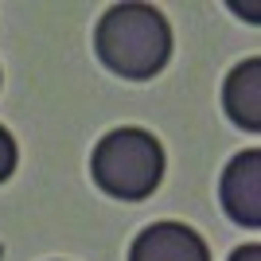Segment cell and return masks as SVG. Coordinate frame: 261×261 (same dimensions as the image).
<instances>
[{
  "label": "cell",
  "mask_w": 261,
  "mask_h": 261,
  "mask_svg": "<svg viewBox=\"0 0 261 261\" xmlns=\"http://www.w3.org/2000/svg\"><path fill=\"white\" fill-rule=\"evenodd\" d=\"M230 261H261V250H257V242H250V246H238V250L230 253Z\"/></svg>",
  "instance_id": "52a82bcc"
},
{
  "label": "cell",
  "mask_w": 261,
  "mask_h": 261,
  "mask_svg": "<svg viewBox=\"0 0 261 261\" xmlns=\"http://www.w3.org/2000/svg\"><path fill=\"white\" fill-rule=\"evenodd\" d=\"M257 172H261V152L246 148L226 164L222 184H218V199H222L226 215L238 226H250V230L261 222V175Z\"/></svg>",
  "instance_id": "3957f363"
},
{
  "label": "cell",
  "mask_w": 261,
  "mask_h": 261,
  "mask_svg": "<svg viewBox=\"0 0 261 261\" xmlns=\"http://www.w3.org/2000/svg\"><path fill=\"white\" fill-rule=\"evenodd\" d=\"M16 160H20V148H16V141H12V133L0 125V184L16 172Z\"/></svg>",
  "instance_id": "8992f818"
},
{
  "label": "cell",
  "mask_w": 261,
  "mask_h": 261,
  "mask_svg": "<svg viewBox=\"0 0 261 261\" xmlns=\"http://www.w3.org/2000/svg\"><path fill=\"white\" fill-rule=\"evenodd\" d=\"M129 261H211V250L184 222H152L133 238Z\"/></svg>",
  "instance_id": "277c9868"
},
{
  "label": "cell",
  "mask_w": 261,
  "mask_h": 261,
  "mask_svg": "<svg viewBox=\"0 0 261 261\" xmlns=\"http://www.w3.org/2000/svg\"><path fill=\"white\" fill-rule=\"evenodd\" d=\"M257 78H261V63L246 59L230 70L226 86H222V106H226L230 121L242 129L257 133L261 129V98H257Z\"/></svg>",
  "instance_id": "5b68a950"
},
{
  "label": "cell",
  "mask_w": 261,
  "mask_h": 261,
  "mask_svg": "<svg viewBox=\"0 0 261 261\" xmlns=\"http://www.w3.org/2000/svg\"><path fill=\"white\" fill-rule=\"evenodd\" d=\"M90 175L106 195L121 203H141L164 179V148L148 129H113L90 156Z\"/></svg>",
  "instance_id": "7a4b0ae2"
},
{
  "label": "cell",
  "mask_w": 261,
  "mask_h": 261,
  "mask_svg": "<svg viewBox=\"0 0 261 261\" xmlns=\"http://www.w3.org/2000/svg\"><path fill=\"white\" fill-rule=\"evenodd\" d=\"M94 51L98 59L121 78L144 82L164 70L172 55V28L164 20V12L152 4H113L98 20L94 32Z\"/></svg>",
  "instance_id": "6da1fadb"
}]
</instances>
